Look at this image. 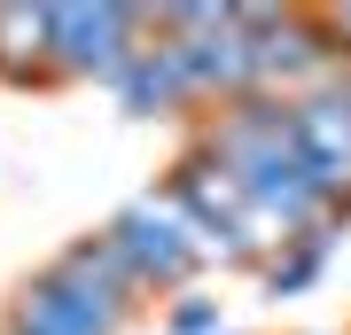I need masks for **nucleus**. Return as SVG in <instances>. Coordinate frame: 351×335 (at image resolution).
<instances>
[{
  "label": "nucleus",
  "mask_w": 351,
  "mask_h": 335,
  "mask_svg": "<svg viewBox=\"0 0 351 335\" xmlns=\"http://www.w3.org/2000/svg\"><path fill=\"white\" fill-rule=\"evenodd\" d=\"M117 110L125 117H203L195 110V86H188V71H180V55L164 47V39H149L125 71H117Z\"/></svg>",
  "instance_id": "obj_6"
},
{
  "label": "nucleus",
  "mask_w": 351,
  "mask_h": 335,
  "mask_svg": "<svg viewBox=\"0 0 351 335\" xmlns=\"http://www.w3.org/2000/svg\"><path fill=\"white\" fill-rule=\"evenodd\" d=\"M156 195L203 234V249H219L226 234H242V226L258 219V211H250V187L226 172V164L203 149V140H180V156H172V172H164Z\"/></svg>",
  "instance_id": "obj_5"
},
{
  "label": "nucleus",
  "mask_w": 351,
  "mask_h": 335,
  "mask_svg": "<svg viewBox=\"0 0 351 335\" xmlns=\"http://www.w3.org/2000/svg\"><path fill=\"white\" fill-rule=\"evenodd\" d=\"M149 304L133 297H110V288L78 281L71 265H39L8 288V312H0V335H125Z\"/></svg>",
  "instance_id": "obj_2"
},
{
  "label": "nucleus",
  "mask_w": 351,
  "mask_h": 335,
  "mask_svg": "<svg viewBox=\"0 0 351 335\" xmlns=\"http://www.w3.org/2000/svg\"><path fill=\"white\" fill-rule=\"evenodd\" d=\"M164 335H226V312L211 288H188V297L164 304Z\"/></svg>",
  "instance_id": "obj_10"
},
{
  "label": "nucleus",
  "mask_w": 351,
  "mask_h": 335,
  "mask_svg": "<svg viewBox=\"0 0 351 335\" xmlns=\"http://www.w3.org/2000/svg\"><path fill=\"white\" fill-rule=\"evenodd\" d=\"M289 110H297V140H304V156H313L320 172L351 179V78H336V86H313V94H297Z\"/></svg>",
  "instance_id": "obj_8"
},
{
  "label": "nucleus",
  "mask_w": 351,
  "mask_h": 335,
  "mask_svg": "<svg viewBox=\"0 0 351 335\" xmlns=\"http://www.w3.org/2000/svg\"><path fill=\"white\" fill-rule=\"evenodd\" d=\"M156 39V8H117V0H101V8H47V55L55 71L71 78H94V86H117V71Z\"/></svg>",
  "instance_id": "obj_3"
},
{
  "label": "nucleus",
  "mask_w": 351,
  "mask_h": 335,
  "mask_svg": "<svg viewBox=\"0 0 351 335\" xmlns=\"http://www.w3.org/2000/svg\"><path fill=\"white\" fill-rule=\"evenodd\" d=\"M101 234L125 249L141 297H164V304H172V297H188V288H203V265H211V249H203V234H195V226L180 219L164 195H133L125 211L101 219Z\"/></svg>",
  "instance_id": "obj_1"
},
{
  "label": "nucleus",
  "mask_w": 351,
  "mask_h": 335,
  "mask_svg": "<svg viewBox=\"0 0 351 335\" xmlns=\"http://www.w3.org/2000/svg\"><path fill=\"white\" fill-rule=\"evenodd\" d=\"M0 86H63V71L47 55V8L0 0Z\"/></svg>",
  "instance_id": "obj_9"
},
{
  "label": "nucleus",
  "mask_w": 351,
  "mask_h": 335,
  "mask_svg": "<svg viewBox=\"0 0 351 335\" xmlns=\"http://www.w3.org/2000/svg\"><path fill=\"white\" fill-rule=\"evenodd\" d=\"M343 226H351V211H328V219H313V226H304V234H289V242L274 249V258H265L258 297L289 304V297H304V288H320L328 258H336V242H343Z\"/></svg>",
  "instance_id": "obj_7"
},
{
  "label": "nucleus",
  "mask_w": 351,
  "mask_h": 335,
  "mask_svg": "<svg viewBox=\"0 0 351 335\" xmlns=\"http://www.w3.org/2000/svg\"><path fill=\"white\" fill-rule=\"evenodd\" d=\"M242 24L258 32V62H265V94H313V86H336L343 62H336V39H328L320 8H242Z\"/></svg>",
  "instance_id": "obj_4"
},
{
  "label": "nucleus",
  "mask_w": 351,
  "mask_h": 335,
  "mask_svg": "<svg viewBox=\"0 0 351 335\" xmlns=\"http://www.w3.org/2000/svg\"><path fill=\"white\" fill-rule=\"evenodd\" d=\"M320 24H328V39H336V62H343V78H351V8H320Z\"/></svg>",
  "instance_id": "obj_11"
}]
</instances>
